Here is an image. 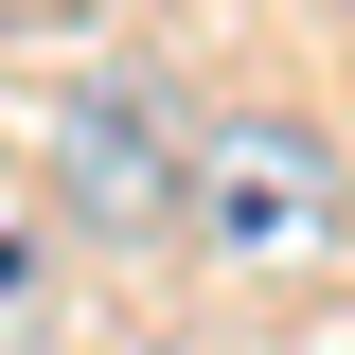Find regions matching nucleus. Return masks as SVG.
<instances>
[{"mask_svg": "<svg viewBox=\"0 0 355 355\" xmlns=\"http://www.w3.org/2000/svg\"><path fill=\"white\" fill-rule=\"evenodd\" d=\"M178 249L214 266V284H320V266L355 249L338 142H320L302 107H231V125H196V231H178Z\"/></svg>", "mask_w": 355, "mask_h": 355, "instance_id": "obj_1", "label": "nucleus"}, {"mask_svg": "<svg viewBox=\"0 0 355 355\" xmlns=\"http://www.w3.org/2000/svg\"><path fill=\"white\" fill-rule=\"evenodd\" d=\"M53 196H71L89 249H178V231H196V107L142 89V71L71 89V107H53Z\"/></svg>", "mask_w": 355, "mask_h": 355, "instance_id": "obj_2", "label": "nucleus"}, {"mask_svg": "<svg viewBox=\"0 0 355 355\" xmlns=\"http://www.w3.org/2000/svg\"><path fill=\"white\" fill-rule=\"evenodd\" d=\"M0 284H18V249H0Z\"/></svg>", "mask_w": 355, "mask_h": 355, "instance_id": "obj_3", "label": "nucleus"}]
</instances>
